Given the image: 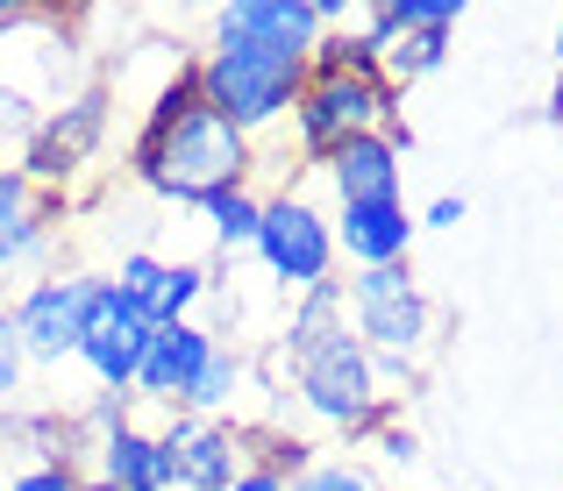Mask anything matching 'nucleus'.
Instances as JSON below:
<instances>
[{"label": "nucleus", "mask_w": 563, "mask_h": 491, "mask_svg": "<svg viewBox=\"0 0 563 491\" xmlns=\"http://www.w3.org/2000/svg\"><path fill=\"white\" fill-rule=\"evenodd\" d=\"M264 143H250L243 129H229L214 108H200V71L192 57L143 100V122L129 136V178L151 186L172 207H200L214 192L257 186Z\"/></svg>", "instance_id": "obj_1"}, {"label": "nucleus", "mask_w": 563, "mask_h": 491, "mask_svg": "<svg viewBox=\"0 0 563 491\" xmlns=\"http://www.w3.org/2000/svg\"><path fill=\"white\" fill-rule=\"evenodd\" d=\"M200 108H214L229 129H243L250 143H264L272 129L292 122V100L307 86V57L300 51H278V43H257V36H235V29H214L200 57Z\"/></svg>", "instance_id": "obj_2"}, {"label": "nucleus", "mask_w": 563, "mask_h": 491, "mask_svg": "<svg viewBox=\"0 0 563 491\" xmlns=\"http://www.w3.org/2000/svg\"><path fill=\"white\" fill-rule=\"evenodd\" d=\"M350 335L364 342V356L378 364L385 392L413 384L428 370V356L442 349V306L428 300V286L413 278V264H385V271H350Z\"/></svg>", "instance_id": "obj_3"}, {"label": "nucleus", "mask_w": 563, "mask_h": 491, "mask_svg": "<svg viewBox=\"0 0 563 491\" xmlns=\"http://www.w3.org/2000/svg\"><path fill=\"white\" fill-rule=\"evenodd\" d=\"M286 378H292V399H300L307 421H321L329 435H343L350 449H364L385 421H399V392H385L378 364L364 356V342L350 335V327H335V335H321L314 349L286 356Z\"/></svg>", "instance_id": "obj_4"}, {"label": "nucleus", "mask_w": 563, "mask_h": 491, "mask_svg": "<svg viewBox=\"0 0 563 491\" xmlns=\"http://www.w3.org/2000/svg\"><path fill=\"white\" fill-rule=\"evenodd\" d=\"M399 86L385 79H357V71H307V86H300V100H292V143H300V164L307 171H321L329 164V150H343L350 136H372V129H385L393 114H407L399 108Z\"/></svg>", "instance_id": "obj_5"}, {"label": "nucleus", "mask_w": 563, "mask_h": 491, "mask_svg": "<svg viewBox=\"0 0 563 491\" xmlns=\"http://www.w3.org/2000/svg\"><path fill=\"white\" fill-rule=\"evenodd\" d=\"M250 257L264 264V278H278L286 300L329 286L335 264H343V257H335V221L321 214L300 186L264 192V221H257V249H250Z\"/></svg>", "instance_id": "obj_6"}, {"label": "nucleus", "mask_w": 563, "mask_h": 491, "mask_svg": "<svg viewBox=\"0 0 563 491\" xmlns=\"http://www.w3.org/2000/svg\"><path fill=\"white\" fill-rule=\"evenodd\" d=\"M100 143H108V86H79V93H65L57 108L36 114V129L22 136V164H14V171L57 200V192L100 157Z\"/></svg>", "instance_id": "obj_7"}, {"label": "nucleus", "mask_w": 563, "mask_h": 491, "mask_svg": "<svg viewBox=\"0 0 563 491\" xmlns=\"http://www.w3.org/2000/svg\"><path fill=\"white\" fill-rule=\"evenodd\" d=\"M86 300H93V271H43L8 300L14 335H22V349H29V370H57V364L79 356Z\"/></svg>", "instance_id": "obj_8"}, {"label": "nucleus", "mask_w": 563, "mask_h": 491, "mask_svg": "<svg viewBox=\"0 0 563 491\" xmlns=\"http://www.w3.org/2000/svg\"><path fill=\"white\" fill-rule=\"evenodd\" d=\"M143 342H151V321L136 314V300H129L114 278H93L86 335H79V356H71V364L93 378V392H129V384H136Z\"/></svg>", "instance_id": "obj_9"}, {"label": "nucleus", "mask_w": 563, "mask_h": 491, "mask_svg": "<svg viewBox=\"0 0 563 491\" xmlns=\"http://www.w3.org/2000/svg\"><path fill=\"white\" fill-rule=\"evenodd\" d=\"M108 278L136 300V314L151 327L200 321V306L214 300V264L207 257H151V249H129Z\"/></svg>", "instance_id": "obj_10"}, {"label": "nucleus", "mask_w": 563, "mask_h": 491, "mask_svg": "<svg viewBox=\"0 0 563 491\" xmlns=\"http://www.w3.org/2000/svg\"><path fill=\"white\" fill-rule=\"evenodd\" d=\"M221 335L207 321H172V327H151V342H143V364H136V384H129V399H136L143 413H179L186 392L200 384V370L214 364Z\"/></svg>", "instance_id": "obj_11"}, {"label": "nucleus", "mask_w": 563, "mask_h": 491, "mask_svg": "<svg viewBox=\"0 0 563 491\" xmlns=\"http://www.w3.org/2000/svg\"><path fill=\"white\" fill-rule=\"evenodd\" d=\"M165 435V456H172V478L179 491H229L235 478L250 470V427L235 421H207V413H165L157 421Z\"/></svg>", "instance_id": "obj_12"}, {"label": "nucleus", "mask_w": 563, "mask_h": 491, "mask_svg": "<svg viewBox=\"0 0 563 491\" xmlns=\"http://www.w3.org/2000/svg\"><path fill=\"white\" fill-rule=\"evenodd\" d=\"M343 22H350V0H229V8H214V29L278 43V51H300V57H314V43Z\"/></svg>", "instance_id": "obj_13"}, {"label": "nucleus", "mask_w": 563, "mask_h": 491, "mask_svg": "<svg viewBox=\"0 0 563 491\" xmlns=\"http://www.w3.org/2000/svg\"><path fill=\"white\" fill-rule=\"evenodd\" d=\"M335 257L350 271H385V264H413V235L421 221L407 214V200H350L335 207Z\"/></svg>", "instance_id": "obj_14"}, {"label": "nucleus", "mask_w": 563, "mask_h": 491, "mask_svg": "<svg viewBox=\"0 0 563 491\" xmlns=\"http://www.w3.org/2000/svg\"><path fill=\"white\" fill-rule=\"evenodd\" d=\"M86 478H100L114 491H179L172 456H165V435H157V421H143V406L93 449V470H86Z\"/></svg>", "instance_id": "obj_15"}, {"label": "nucleus", "mask_w": 563, "mask_h": 491, "mask_svg": "<svg viewBox=\"0 0 563 491\" xmlns=\"http://www.w3.org/2000/svg\"><path fill=\"white\" fill-rule=\"evenodd\" d=\"M57 214H65V200L36 192L22 171L0 178V271H29V264L51 257V243H57Z\"/></svg>", "instance_id": "obj_16"}, {"label": "nucleus", "mask_w": 563, "mask_h": 491, "mask_svg": "<svg viewBox=\"0 0 563 491\" xmlns=\"http://www.w3.org/2000/svg\"><path fill=\"white\" fill-rule=\"evenodd\" d=\"M321 178H329L335 207L350 200H399V178H407V157L393 150V143L378 136H350L343 150H329V164H321Z\"/></svg>", "instance_id": "obj_17"}, {"label": "nucleus", "mask_w": 563, "mask_h": 491, "mask_svg": "<svg viewBox=\"0 0 563 491\" xmlns=\"http://www.w3.org/2000/svg\"><path fill=\"white\" fill-rule=\"evenodd\" d=\"M243 392H257V364H250L243 349H229V342H221L214 364L200 370V384L186 392V406H179V413H207V421H235V427H250V421H243Z\"/></svg>", "instance_id": "obj_18"}, {"label": "nucleus", "mask_w": 563, "mask_h": 491, "mask_svg": "<svg viewBox=\"0 0 563 491\" xmlns=\"http://www.w3.org/2000/svg\"><path fill=\"white\" fill-rule=\"evenodd\" d=\"M192 214L207 221V243H214V257H243V249H257L264 192H257V186H235V192H214V200H200Z\"/></svg>", "instance_id": "obj_19"}, {"label": "nucleus", "mask_w": 563, "mask_h": 491, "mask_svg": "<svg viewBox=\"0 0 563 491\" xmlns=\"http://www.w3.org/2000/svg\"><path fill=\"white\" fill-rule=\"evenodd\" d=\"M335 327H350L343 278H329V286L300 292V300L286 306V327H278V356H300V349H314V342H321V335H335Z\"/></svg>", "instance_id": "obj_20"}, {"label": "nucleus", "mask_w": 563, "mask_h": 491, "mask_svg": "<svg viewBox=\"0 0 563 491\" xmlns=\"http://www.w3.org/2000/svg\"><path fill=\"white\" fill-rule=\"evenodd\" d=\"M243 442H250V470H264V478H278V484H300L307 470L321 464V449L286 421H250Z\"/></svg>", "instance_id": "obj_21"}, {"label": "nucleus", "mask_w": 563, "mask_h": 491, "mask_svg": "<svg viewBox=\"0 0 563 491\" xmlns=\"http://www.w3.org/2000/svg\"><path fill=\"white\" fill-rule=\"evenodd\" d=\"M450 36H456V29H399V36L385 43V79L407 93L413 79L442 71V65H450Z\"/></svg>", "instance_id": "obj_22"}, {"label": "nucleus", "mask_w": 563, "mask_h": 491, "mask_svg": "<svg viewBox=\"0 0 563 491\" xmlns=\"http://www.w3.org/2000/svg\"><path fill=\"white\" fill-rule=\"evenodd\" d=\"M22 392H29V349H22V335H14V314L0 306V413L22 406Z\"/></svg>", "instance_id": "obj_23"}, {"label": "nucleus", "mask_w": 563, "mask_h": 491, "mask_svg": "<svg viewBox=\"0 0 563 491\" xmlns=\"http://www.w3.org/2000/svg\"><path fill=\"white\" fill-rule=\"evenodd\" d=\"M292 491H378V478L364 464H350V456H321V464L307 470Z\"/></svg>", "instance_id": "obj_24"}, {"label": "nucleus", "mask_w": 563, "mask_h": 491, "mask_svg": "<svg viewBox=\"0 0 563 491\" xmlns=\"http://www.w3.org/2000/svg\"><path fill=\"white\" fill-rule=\"evenodd\" d=\"M364 449L378 456V464H421V435H413L407 421H385L372 442H364Z\"/></svg>", "instance_id": "obj_25"}, {"label": "nucleus", "mask_w": 563, "mask_h": 491, "mask_svg": "<svg viewBox=\"0 0 563 491\" xmlns=\"http://www.w3.org/2000/svg\"><path fill=\"white\" fill-rule=\"evenodd\" d=\"M79 484L86 478H79V470H65V464H22L8 478V491H79Z\"/></svg>", "instance_id": "obj_26"}, {"label": "nucleus", "mask_w": 563, "mask_h": 491, "mask_svg": "<svg viewBox=\"0 0 563 491\" xmlns=\"http://www.w3.org/2000/svg\"><path fill=\"white\" fill-rule=\"evenodd\" d=\"M413 221H421V228H464V192H435Z\"/></svg>", "instance_id": "obj_27"}, {"label": "nucleus", "mask_w": 563, "mask_h": 491, "mask_svg": "<svg viewBox=\"0 0 563 491\" xmlns=\"http://www.w3.org/2000/svg\"><path fill=\"white\" fill-rule=\"evenodd\" d=\"M229 491H292V484H278V478H264V470H243Z\"/></svg>", "instance_id": "obj_28"}, {"label": "nucleus", "mask_w": 563, "mask_h": 491, "mask_svg": "<svg viewBox=\"0 0 563 491\" xmlns=\"http://www.w3.org/2000/svg\"><path fill=\"white\" fill-rule=\"evenodd\" d=\"M550 51H556V71H563V14H556V43H550Z\"/></svg>", "instance_id": "obj_29"}, {"label": "nucleus", "mask_w": 563, "mask_h": 491, "mask_svg": "<svg viewBox=\"0 0 563 491\" xmlns=\"http://www.w3.org/2000/svg\"><path fill=\"white\" fill-rule=\"evenodd\" d=\"M14 171V164H8V136H0V178H8Z\"/></svg>", "instance_id": "obj_30"}, {"label": "nucleus", "mask_w": 563, "mask_h": 491, "mask_svg": "<svg viewBox=\"0 0 563 491\" xmlns=\"http://www.w3.org/2000/svg\"><path fill=\"white\" fill-rule=\"evenodd\" d=\"M79 491H114V484H100V478H86V484H79Z\"/></svg>", "instance_id": "obj_31"}]
</instances>
